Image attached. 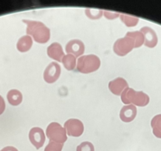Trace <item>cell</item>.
Masks as SVG:
<instances>
[{"mask_svg":"<svg viewBox=\"0 0 161 151\" xmlns=\"http://www.w3.org/2000/svg\"><path fill=\"white\" fill-rule=\"evenodd\" d=\"M22 21L27 25V35L32 36L34 40L39 44H44L48 42L51 37V31L44 23L31 20H23Z\"/></svg>","mask_w":161,"mask_h":151,"instance_id":"1","label":"cell"},{"mask_svg":"<svg viewBox=\"0 0 161 151\" xmlns=\"http://www.w3.org/2000/svg\"><path fill=\"white\" fill-rule=\"evenodd\" d=\"M100 66V60L97 55H89L81 56L77 59V69L84 74L96 72Z\"/></svg>","mask_w":161,"mask_h":151,"instance_id":"2","label":"cell"},{"mask_svg":"<svg viewBox=\"0 0 161 151\" xmlns=\"http://www.w3.org/2000/svg\"><path fill=\"white\" fill-rule=\"evenodd\" d=\"M46 135L50 142L63 144L67 140V134L66 129L62 127L58 123L52 122L47 126Z\"/></svg>","mask_w":161,"mask_h":151,"instance_id":"3","label":"cell"},{"mask_svg":"<svg viewBox=\"0 0 161 151\" xmlns=\"http://www.w3.org/2000/svg\"><path fill=\"white\" fill-rule=\"evenodd\" d=\"M135 48V43L131 37L126 36L117 39L113 46V50L118 56L123 57L129 54L133 49Z\"/></svg>","mask_w":161,"mask_h":151,"instance_id":"4","label":"cell"},{"mask_svg":"<svg viewBox=\"0 0 161 151\" xmlns=\"http://www.w3.org/2000/svg\"><path fill=\"white\" fill-rule=\"evenodd\" d=\"M64 128L69 136L79 137L84 132V124L77 119H69L65 122Z\"/></svg>","mask_w":161,"mask_h":151,"instance_id":"5","label":"cell"},{"mask_svg":"<svg viewBox=\"0 0 161 151\" xmlns=\"http://www.w3.org/2000/svg\"><path fill=\"white\" fill-rule=\"evenodd\" d=\"M61 67L58 63L52 62L47 66L44 72V79L47 84H53L59 78Z\"/></svg>","mask_w":161,"mask_h":151,"instance_id":"6","label":"cell"},{"mask_svg":"<svg viewBox=\"0 0 161 151\" xmlns=\"http://www.w3.org/2000/svg\"><path fill=\"white\" fill-rule=\"evenodd\" d=\"M29 138L31 143L36 149H40L45 143V135L40 128H32L29 133Z\"/></svg>","mask_w":161,"mask_h":151,"instance_id":"7","label":"cell"},{"mask_svg":"<svg viewBox=\"0 0 161 151\" xmlns=\"http://www.w3.org/2000/svg\"><path fill=\"white\" fill-rule=\"evenodd\" d=\"M66 51L75 57L81 56L85 52L84 43L80 39H72L66 45Z\"/></svg>","mask_w":161,"mask_h":151,"instance_id":"8","label":"cell"},{"mask_svg":"<svg viewBox=\"0 0 161 151\" xmlns=\"http://www.w3.org/2000/svg\"><path fill=\"white\" fill-rule=\"evenodd\" d=\"M140 32H142L144 37H145V43H144V44L146 47H150V48L156 47L158 43L157 35H156V32L152 28L148 27V26H145V27L141 29Z\"/></svg>","mask_w":161,"mask_h":151,"instance_id":"9","label":"cell"},{"mask_svg":"<svg viewBox=\"0 0 161 151\" xmlns=\"http://www.w3.org/2000/svg\"><path fill=\"white\" fill-rule=\"evenodd\" d=\"M108 87L112 94L115 95H122L123 91L128 87V83L123 78L118 77L109 83Z\"/></svg>","mask_w":161,"mask_h":151,"instance_id":"10","label":"cell"},{"mask_svg":"<svg viewBox=\"0 0 161 151\" xmlns=\"http://www.w3.org/2000/svg\"><path fill=\"white\" fill-rule=\"evenodd\" d=\"M119 116H120V119L123 122H131L137 116V107L134 105H127V106H123L121 109Z\"/></svg>","mask_w":161,"mask_h":151,"instance_id":"11","label":"cell"},{"mask_svg":"<svg viewBox=\"0 0 161 151\" xmlns=\"http://www.w3.org/2000/svg\"><path fill=\"white\" fill-rule=\"evenodd\" d=\"M47 54L51 58L58 62H61L63 57L65 56L63 47L58 43H53L51 44L47 49Z\"/></svg>","mask_w":161,"mask_h":151,"instance_id":"12","label":"cell"},{"mask_svg":"<svg viewBox=\"0 0 161 151\" xmlns=\"http://www.w3.org/2000/svg\"><path fill=\"white\" fill-rule=\"evenodd\" d=\"M32 46V39L29 35H24L18 39L17 43V48L21 53L29 51Z\"/></svg>","mask_w":161,"mask_h":151,"instance_id":"13","label":"cell"},{"mask_svg":"<svg viewBox=\"0 0 161 151\" xmlns=\"http://www.w3.org/2000/svg\"><path fill=\"white\" fill-rule=\"evenodd\" d=\"M7 97L9 103L14 106H17L21 104L23 99L22 94L16 89H12V90L9 91Z\"/></svg>","mask_w":161,"mask_h":151,"instance_id":"14","label":"cell"},{"mask_svg":"<svg viewBox=\"0 0 161 151\" xmlns=\"http://www.w3.org/2000/svg\"><path fill=\"white\" fill-rule=\"evenodd\" d=\"M151 126L155 136L161 138V113L156 115L152 119Z\"/></svg>","mask_w":161,"mask_h":151,"instance_id":"15","label":"cell"},{"mask_svg":"<svg viewBox=\"0 0 161 151\" xmlns=\"http://www.w3.org/2000/svg\"><path fill=\"white\" fill-rule=\"evenodd\" d=\"M126 35L131 37L135 43V48L142 47L145 43V37L142 32L140 31H135V32H129L126 33Z\"/></svg>","mask_w":161,"mask_h":151,"instance_id":"16","label":"cell"},{"mask_svg":"<svg viewBox=\"0 0 161 151\" xmlns=\"http://www.w3.org/2000/svg\"><path fill=\"white\" fill-rule=\"evenodd\" d=\"M76 61H77L76 57L72 55H69V54L65 55L62 60V62H63L65 69H67L68 71L74 70V68L76 67Z\"/></svg>","mask_w":161,"mask_h":151,"instance_id":"17","label":"cell"},{"mask_svg":"<svg viewBox=\"0 0 161 151\" xmlns=\"http://www.w3.org/2000/svg\"><path fill=\"white\" fill-rule=\"evenodd\" d=\"M120 19L122 22L125 24V25H126L127 27H134V26L137 25L139 21L138 18L127 14H121Z\"/></svg>","mask_w":161,"mask_h":151,"instance_id":"18","label":"cell"},{"mask_svg":"<svg viewBox=\"0 0 161 151\" xmlns=\"http://www.w3.org/2000/svg\"><path fill=\"white\" fill-rule=\"evenodd\" d=\"M103 11L102 10H92V9H86V14L92 20L100 19L103 16Z\"/></svg>","mask_w":161,"mask_h":151,"instance_id":"19","label":"cell"},{"mask_svg":"<svg viewBox=\"0 0 161 151\" xmlns=\"http://www.w3.org/2000/svg\"><path fill=\"white\" fill-rule=\"evenodd\" d=\"M63 148V144L54 143V142H49L47 146L44 149V151H62Z\"/></svg>","mask_w":161,"mask_h":151,"instance_id":"20","label":"cell"},{"mask_svg":"<svg viewBox=\"0 0 161 151\" xmlns=\"http://www.w3.org/2000/svg\"><path fill=\"white\" fill-rule=\"evenodd\" d=\"M77 151H95L94 146L89 142H83L77 147Z\"/></svg>","mask_w":161,"mask_h":151,"instance_id":"21","label":"cell"},{"mask_svg":"<svg viewBox=\"0 0 161 151\" xmlns=\"http://www.w3.org/2000/svg\"><path fill=\"white\" fill-rule=\"evenodd\" d=\"M103 14H104L105 18H108V20H114L115 18H119V16H120L119 13H116V12H110L108 11V10L103 11Z\"/></svg>","mask_w":161,"mask_h":151,"instance_id":"22","label":"cell"},{"mask_svg":"<svg viewBox=\"0 0 161 151\" xmlns=\"http://www.w3.org/2000/svg\"><path fill=\"white\" fill-rule=\"evenodd\" d=\"M6 109V103L3 98L0 95V115L3 114Z\"/></svg>","mask_w":161,"mask_h":151,"instance_id":"23","label":"cell"},{"mask_svg":"<svg viewBox=\"0 0 161 151\" xmlns=\"http://www.w3.org/2000/svg\"><path fill=\"white\" fill-rule=\"evenodd\" d=\"M1 151H18V149L14 146H6Z\"/></svg>","mask_w":161,"mask_h":151,"instance_id":"24","label":"cell"}]
</instances>
